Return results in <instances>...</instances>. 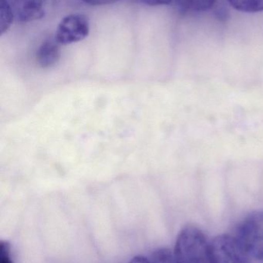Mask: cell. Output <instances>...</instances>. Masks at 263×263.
<instances>
[{
	"label": "cell",
	"instance_id": "obj_1",
	"mask_svg": "<svg viewBox=\"0 0 263 263\" xmlns=\"http://www.w3.org/2000/svg\"><path fill=\"white\" fill-rule=\"evenodd\" d=\"M174 256L176 263H213L210 243L204 233L193 227L179 233Z\"/></svg>",
	"mask_w": 263,
	"mask_h": 263
},
{
	"label": "cell",
	"instance_id": "obj_2",
	"mask_svg": "<svg viewBox=\"0 0 263 263\" xmlns=\"http://www.w3.org/2000/svg\"><path fill=\"white\" fill-rule=\"evenodd\" d=\"M236 240L244 251L255 260L263 259V211L249 215L238 227Z\"/></svg>",
	"mask_w": 263,
	"mask_h": 263
},
{
	"label": "cell",
	"instance_id": "obj_3",
	"mask_svg": "<svg viewBox=\"0 0 263 263\" xmlns=\"http://www.w3.org/2000/svg\"><path fill=\"white\" fill-rule=\"evenodd\" d=\"M210 248L213 263H251L250 256L233 236H217L212 241Z\"/></svg>",
	"mask_w": 263,
	"mask_h": 263
},
{
	"label": "cell",
	"instance_id": "obj_4",
	"mask_svg": "<svg viewBox=\"0 0 263 263\" xmlns=\"http://www.w3.org/2000/svg\"><path fill=\"white\" fill-rule=\"evenodd\" d=\"M90 32V22L86 15L71 14L59 23L55 39L60 45H68L84 40Z\"/></svg>",
	"mask_w": 263,
	"mask_h": 263
},
{
	"label": "cell",
	"instance_id": "obj_5",
	"mask_svg": "<svg viewBox=\"0 0 263 263\" xmlns=\"http://www.w3.org/2000/svg\"><path fill=\"white\" fill-rule=\"evenodd\" d=\"M14 18L28 23L44 16L47 0H6Z\"/></svg>",
	"mask_w": 263,
	"mask_h": 263
},
{
	"label": "cell",
	"instance_id": "obj_6",
	"mask_svg": "<svg viewBox=\"0 0 263 263\" xmlns=\"http://www.w3.org/2000/svg\"><path fill=\"white\" fill-rule=\"evenodd\" d=\"M60 43L54 38L45 40L37 50V60L43 68L55 64L60 58Z\"/></svg>",
	"mask_w": 263,
	"mask_h": 263
},
{
	"label": "cell",
	"instance_id": "obj_7",
	"mask_svg": "<svg viewBox=\"0 0 263 263\" xmlns=\"http://www.w3.org/2000/svg\"><path fill=\"white\" fill-rule=\"evenodd\" d=\"M181 10L185 12H204L213 7L217 0H176Z\"/></svg>",
	"mask_w": 263,
	"mask_h": 263
},
{
	"label": "cell",
	"instance_id": "obj_8",
	"mask_svg": "<svg viewBox=\"0 0 263 263\" xmlns=\"http://www.w3.org/2000/svg\"><path fill=\"white\" fill-rule=\"evenodd\" d=\"M234 9L241 12H259L263 11V0H227Z\"/></svg>",
	"mask_w": 263,
	"mask_h": 263
},
{
	"label": "cell",
	"instance_id": "obj_9",
	"mask_svg": "<svg viewBox=\"0 0 263 263\" xmlns=\"http://www.w3.org/2000/svg\"><path fill=\"white\" fill-rule=\"evenodd\" d=\"M13 20V13L6 0H0V29L2 35L7 32Z\"/></svg>",
	"mask_w": 263,
	"mask_h": 263
},
{
	"label": "cell",
	"instance_id": "obj_10",
	"mask_svg": "<svg viewBox=\"0 0 263 263\" xmlns=\"http://www.w3.org/2000/svg\"><path fill=\"white\" fill-rule=\"evenodd\" d=\"M151 263H176L174 253L168 249L162 248L155 250L151 257Z\"/></svg>",
	"mask_w": 263,
	"mask_h": 263
},
{
	"label": "cell",
	"instance_id": "obj_11",
	"mask_svg": "<svg viewBox=\"0 0 263 263\" xmlns=\"http://www.w3.org/2000/svg\"><path fill=\"white\" fill-rule=\"evenodd\" d=\"M0 263H13L10 256V245L7 241L0 242Z\"/></svg>",
	"mask_w": 263,
	"mask_h": 263
},
{
	"label": "cell",
	"instance_id": "obj_12",
	"mask_svg": "<svg viewBox=\"0 0 263 263\" xmlns=\"http://www.w3.org/2000/svg\"><path fill=\"white\" fill-rule=\"evenodd\" d=\"M81 1L91 6H103V5L113 4L120 0H81Z\"/></svg>",
	"mask_w": 263,
	"mask_h": 263
},
{
	"label": "cell",
	"instance_id": "obj_13",
	"mask_svg": "<svg viewBox=\"0 0 263 263\" xmlns=\"http://www.w3.org/2000/svg\"><path fill=\"white\" fill-rule=\"evenodd\" d=\"M140 1L148 6H155L170 4L172 0H140Z\"/></svg>",
	"mask_w": 263,
	"mask_h": 263
},
{
	"label": "cell",
	"instance_id": "obj_14",
	"mask_svg": "<svg viewBox=\"0 0 263 263\" xmlns=\"http://www.w3.org/2000/svg\"><path fill=\"white\" fill-rule=\"evenodd\" d=\"M129 263H151V262L144 256H136L134 259H131Z\"/></svg>",
	"mask_w": 263,
	"mask_h": 263
}]
</instances>
